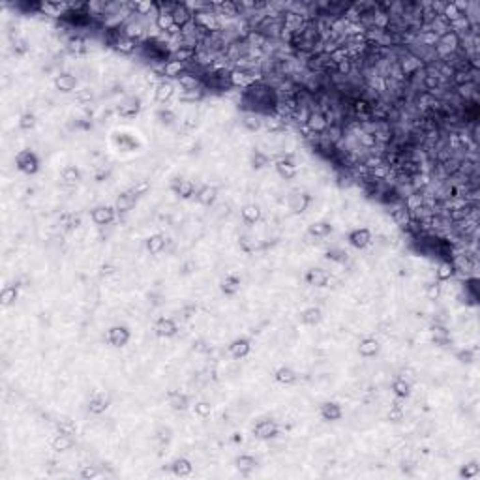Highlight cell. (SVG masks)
I'll return each mask as SVG.
<instances>
[{
  "instance_id": "f1b7e54d",
  "label": "cell",
  "mask_w": 480,
  "mask_h": 480,
  "mask_svg": "<svg viewBox=\"0 0 480 480\" xmlns=\"http://www.w3.org/2000/svg\"><path fill=\"white\" fill-rule=\"evenodd\" d=\"M175 192H177V195H180L182 199H188V197H192L193 195V192H195V186H193V182L192 180H178L175 186Z\"/></svg>"
},
{
  "instance_id": "6da1fadb",
  "label": "cell",
  "mask_w": 480,
  "mask_h": 480,
  "mask_svg": "<svg viewBox=\"0 0 480 480\" xmlns=\"http://www.w3.org/2000/svg\"><path fill=\"white\" fill-rule=\"evenodd\" d=\"M17 169L23 173H26V175H34V173L38 171V167H40V161L36 158V154L30 152V150H23L17 154Z\"/></svg>"
},
{
  "instance_id": "5bb4252c",
  "label": "cell",
  "mask_w": 480,
  "mask_h": 480,
  "mask_svg": "<svg viewBox=\"0 0 480 480\" xmlns=\"http://www.w3.org/2000/svg\"><path fill=\"white\" fill-rule=\"evenodd\" d=\"M278 173L285 178V180H291V178H295L297 177V163L293 161V158H285V160L278 161Z\"/></svg>"
},
{
  "instance_id": "8992f818",
  "label": "cell",
  "mask_w": 480,
  "mask_h": 480,
  "mask_svg": "<svg viewBox=\"0 0 480 480\" xmlns=\"http://www.w3.org/2000/svg\"><path fill=\"white\" fill-rule=\"evenodd\" d=\"M107 340L115 347H122L129 342V330L126 327H113L107 332Z\"/></svg>"
},
{
  "instance_id": "f6af8a7d",
  "label": "cell",
  "mask_w": 480,
  "mask_h": 480,
  "mask_svg": "<svg viewBox=\"0 0 480 480\" xmlns=\"http://www.w3.org/2000/svg\"><path fill=\"white\" fill-rule=\"evenodd\" d=\"M79 169L75 167V165H68V167H64L62 169V180L66 182V184H75V182L79 180Z\"/></svg>"
},
{
  "instance_id": "2e32d148",
  "label": "cell",
  "mask_w": 480,
  "mask_h": 480,
  "mask_svg": "<svg viewBox=\"0 0 480 480\" xmlns=\"http://www.w3.org/2000/svg\"><path fill=\"white\" fill-rule=\"evenodd\" d=\"M177 323L173 319H169V317H161L158 323H156V332L160 334V336H165V338H171V336H175L177 334Z\"/></svg>"
},
{
  "instance_id": "db71d44e",
  "label": "cell",
  "mask_w": 480,
  "mask_h": 480,
  "mask_svg": "<svg viewBox=\"0 0 480 480\" xmlns=\"http://www.w3.org/2000/svg\"><path fill=\"white\" fill-rule=\"evenodd\" d=\"M75 100H77L79 103H86V101H90V100H92V90H90V88H81V90H77Z\"/></svg>"
},
{
  "instance_id": "e575fe53",
  "label": "cell",
  "mask_w": 480,
  "mask_h": 480,
  "mask_svg": "<svg viewBox=\"0 0 480 480\" xmlns=\"http://www.w3.org/2000/svg\"><path fill=\"white\" fill-rule=\"evenodd\" d=\"M392 390H394V394L398 398H407V396L411 394V384L407 383L404 377H400V379H396L394 383H392Z\"/></svg>"
},
{
  "instance_id": "681fc988",
  "label": "cell",
  "mask_w": 480,
  "mask_h": 480,
  "mask_svg": "<svg viewBox=\"0 0 480 480\" xmlns=\"http://www.w3.org/2000/svg\"><path fill=\"white\" fill-rule=\"evenodd\" d=\"M210 413H212V405H210L208 402H199V404H195V415L206 418V416H210Z\"/></svg>"
},
{
  "instance_id": "d590c367",
  "label": "cell",
  "mask_w": 480,
  "mask_h": 480,
  "mask_svg": "<svg viewBox=\"0 0 480 480\" xmlns=\"http://www.w3.org/2000/svg\"><path fill=\"white\" fill-rule=\"evenodd\" d=\"M242 218H244L248 224H255V222H259V218H261L259 206H255V204H246L244 208H242Z\"/></svg>"
},
{
  "instance_id": "9f6ffc18",
  "label": "cell",
  "mask_w": 480,
  "mask_h": 480,
  "mask_svg": "<svg viewBox=\"0 0 480 480\" xmlns=\"http://www.w3.org/2000/svg\"><path fill=\"white\" fill-rule=\"evenodd\" d=\"M404 418V409L400 407V404H396L392 409H390V413H388V420H392V422H400Z\"/></svg>"
},
{
  "instance_id": "ffe728a7",
  "label": "cell",
  "mask_w": 480,
  "mask_h": 480,
  "mask_svg": "<svg viewBox=\"0 0 480 480\" xmlns=\"http://www.w3.org/2000/svg\"><path fill=\"white\" fill-rule=\"evenodd\" d=\"M309 204V195L304 192H299V193H293L291 195V208H293V212H304L306 208H308Z\"/></svg>"
},
{
  "instance_id": "7a4b0ae2",
  "label": "cell",
  "mask_w": 480,
  "mask_h": 480,
  "mask_svg": "<svg viewBox=\"0 0 480 480\" xmlns=\"http://www.w3.org/2000/svg\"><path fill=\"white\" fill-rule=\"evenodd\" d=\"M173 21L175 25H178V26H186L188 23L193 21V11L190 10V6L188 4H180V2H175V6H173Z\"/></svg>"
},
{
  "instance_id": "836d02e7",
  "label": "cell",
  "mask_w": 480,
  "mask_h": 480,
  "mask_svg": "<svg viewBox=\"0 0 480 480\" xmlns=\"http://www.w3.org/2000/svg\"><path fill=\"white\" fill-rule=\"evenodd\" d=\"M263 126H265L267 131H270V133H279V131L285 129V122L279 120L278 117H267L265 120H263Z\"/></svg>"
},
{
  "instance_id": "cb8c5ba5",
  "label": "cell",
  "mask_w": 480,
  "mask_h": 480,
  "mask_svg": "<svg viewBox=\"0 0 480 480\" xmlns=\"http://www.w3.org/2000/svg\"><path fill=\"white\" fill-rule=\"evenodd\" d=\"M222 291H224L225 295H236L240 291V278L235 276V274L227 276L222 281Z\"/></svg>"
},
{
  "instance_id": "8fae6325",
  "label": "cell",
  "mask_w": 480,
  "mask_h": 480,
  "mask_svg": "<svg viewBox=\"0 0 480 480\" xmlns=\"http://www.w3.org/2000/svg\"><path fill=\"white\" fill-rule=\"evenodd\" d=\"M253 433L259 439H272L278 433V426L274 424V420H261L253 429Z\"/></svg>"
},
{
  "instance_id": "52a82bcc",
  "label": "cell",
  "mask_w": 480,
  "mask_h": 480,
  "mask_svg": "<svg viewBox=\"0 0 480 480\" xmlns=\"http://www.w3.org/2000/svg\"><path fill=\"white\" fill-rule=\"evenodd\" d=\"M370 242H372V233H370V229H366V227H362V229H354V231L349 233V244H351L353 248L362 250V248H366Z\"/></svg>"
},
{
  "instance_id": "4fadbf2b",
  "label": "cell",
  "mask_w": 480,
  "mask_h": 480,
  "mask_svg": "<svg viewBox=\"0 0 480 480\" xmlns=\"http://www.w3.org/2000/svg\"><path fill=\"white\" fill-rule=\"evenodd\" d=\"M392 220L396 222V225H400L404 229H409V224L413 220V214L409 212L404 204H400V206H394V210H392Z\"/></svg>"
},
{
  "instance_id": "9a60e30c",
  "label": "cell",
  "mask_w": 480,
  "mask_h": 480,
  "mask_svg": "<svg viewBox=\"0 0 480 480\" xmlns=\"http://www.w3.org/2000/svg\"><path fill=\"white\" fill-rule=\"evenodd\" d=\"M154 94H156V100H158V101L165 103V101L171 100V96L175 94V86H173L171 81H160V83L156 85Z\"/></svg>"
},
{
  "instance_id": "d4e9b609",
  "label": "cell",
  "mask_w": 480,
  "mask_h": 480,
  "mask_svg": "<svg viewBox=\"0 0 480 480\" xmlns=\"http://www.w3.org/2000/svg\"><path fill=\"white\" fill-rule=\"evenodd\" d=\"M356 137H358V143H360V147L364 149H375L377 147V141H375V135L374 131H368V129H358L356 131Z\"/></svg>"
},
{
  "instance_id": "484cf974",
  "label": "cell",
  "mask_w": 480,
  "mask_h": 480,
  "mask_svg": "<svg viewBox=\"0 0 480 480\" xmlns=\"http://www.w3.org/2000/svg\"><path fill=\"white\" fill-rule=\"evenodd\" d=\"M192 471H193V465L186 458L175 459V463H173V473H175L177 477H188V475H192Z\"/></svg>"
},
{
  "instance_id": "9c48e42d",
  "label": "cell",
  "mask_w": 480,
  "mask_h": 480,
  "mask_svg": "<svg viewBox=\"0 0 480 480\" xmlns=\"http://www.w3.org/2000/svg\"><path fill=\"white\" fill-rule=\"evenodd\" d=\"M92 220L98 225H109L115 220V208H111V206H96L92 210Z\"/></svg>"
},
{
  "instance_id": "30bf717a",
  "label": "cell",
  "mask_w": 480,
  "mask_h": 480,
  "mask_svg": "<svg viewBox=\"0 0 480 480\" xmlns=\"http://www.w3.org/2000/svg\"><path fill=\"white\" fill-rule=\"evenodd\" d=\"M107 407H109V396L103 394V392H96V394L90 398V402H88V411L94 413V415L105 413Z\"/></svg>"
},
{
  "instance_id": "5b68a950",
  "label": "cell",
  "mask_w": 480,
  "mask_h": 480,
  "mask_svg": "<svg viewBox=\"0 0 480 480\" xmlns=\"http://www.w3.org/2000/svg\"><path fill=\"white\" fill-rule=\"evenodd\" d=\"M400 70H402V74L405 75H415L420 72V68H422V58L420 56H416V54H405V56H402V62H400Z\"/></svg>"
},
{
  "instance_id": "ab89813d",
  "label": "cell",
  "mask_w": 480,
  "mask_h": 480,
  "mask_svg": "<svg viewBox=\"0 0 480 480\" xmlns=\"http://www.w3.org/2000/svg\"><path fill=\"white\" fill-rule=\"evenodd\" d=\"M456 268H454V263L452 261H443L441 265L437 267V278L439 279H450L454 276Z\"/></svg>"
},
{
  "instance_id": "4316f807",
  "label": "cell",
  "mask_w": 480,
  "mask_h": 480,
  "mask_svg": "<svg viewBox=\"0 0 480 480\" xmlns=\"http://www.w3.org/2000/svg\"><path fill=\"white\" fill-rule=\"evenodd\" d=\"M195 54H197V49H192V47H180V49H177L175 53H171V58L186 64V62H190V60L195 58Z\"/></svg>"
},
{
  "instance_id": "11a10c76",
  "label": "cell",
  "mask_w": 480,
  "mask_h": 480,
  "mask_svg": "<svg viewBox=\"0 0 480 480\" xmlns=\"http://www.w3.org/2000/svg\"><path fill=\"white\" fill-rule=\"evenodd\" d=\"M477 475H479V465L477 463H469V465H465L461 469V477H465V479H475Z\"/></svg>"
},
{
  "instance_id": "c3c4849f",
  "label": "cell",
  "mask_w": 480,
  "mask_h": 480,
  "mask_svg": "<svg viewBox=\"0 0 480 480\" xmlns=\"http://www.w3.org/2000/svg\"><path fill=\"white\" fill-rule=\"evenodd\" d=\"M68 49H70L72 53H81V51H85V40H83V38H79V36L70 38V42H68Z\"/></svg>"
},
{
  "instance_id": "6125c7cd",
  "label": "cell",
  "mask_w": 480,
  "mask_h": 480,
  "mask_svg": "<svg viewBox=\"0 0 480 480\" xmlns=\"http://www.w3.org/2000/svg\"><path fill=\"white\" fill-rule=\"evenodd\" d=\"M13 51H15L17 54L26 53V51H28V45H26L25 40H15V43H13Z\"/></svg>"
},
{
  "instance_id": "680465c9",
  "label": "cell",
  "mask_w": 480,
  "mask_h": 480,
  "mask_svg": "<svg viewBox=\"0 0 480 480\" xmlns=\"http://www.w3.org/2000/svg\"><path fill=\"white\" fill-rule=\"evenodd\" d=\"M426 295L429 300H437L439 295H441V285H439V283H429V285H428Z\"/></svg>"
},
{
  "instance_id": "3957f363",
  "label": "cell",
  "mask_w": 480,
  "mask_h": 480,
  "mask_svg": "<svg viewBox=\"0 0 480 480\" xmlns=\"http://www.w3.org/2000/svg\"><path fill=\"white\" fill-rule=\"evenodd\" d=\"M306 126H308L309 131H313V133H325L327 128H328V120L325 117V113L323 111H311L308 117V122H306Z\"/></svg>"
},
{
  "instance_id": "f5cc1de1",
  "label": "cell",
  "mask_w": 480,
  "mask_h": 480,
  "mask_svg": "<svg viewBox=\"0 0 480 480\" xmlns=\"http://www.w3.org/2000/svg\"><path fill=\"white\" fill-rule=\"evenodd\" d=\"M433 342L439 343V345H443V343H447V342H448V332L445 330V328H441V327H437V328H433Z\"/></svg>"
},
{
  "instance_id": "7dc6e473",
  "label": "cell",
  "mask_w": 480,
  "mask_h": 480,
  "mask_svg": "<svg viewBox=\"0 0 480 480\" xmlns=\"http://www.w3.org/2000/svg\"><path fill=\"white\" fill-rule=\"evenodd\" d=\"M437 42H439V36L435 32H431V30H428V28L420 34V43L426 45V47H435Z\"/></svg>"
},
{
  "instance_id": "6f0895ef",
  "label": "cell",
  "mask_w": 480,
  "mask_h": 480,
  "mask_svg": "<svg viewBox=\"0 0 480 480\" xmlns=\"http://www.w3.org/2000/svg\"><path fill=\"white\" fill-rule=\"evenodd\" d=\"M147 190H150V182L149 180H141V182H137L133 188H131V193L137 197V195H143Z\"/></svg>"
},
{
  "instance_id": "ba28073f",
  "label": "cell",
  "mask_w": 480,
  "mask_h": 480,
  "mask_svg": "<svg viewBox=\"0 0 480 480\" xmlns=\"http://www.w3.org/2000/svg\"><path fill=\"white\" fill-rule=\"evenodd\" d=\"M306 281H308L309 285H315V287H325L330 281V276L323 268H311V270H308V274H306Z\"/></svg>"
},
{
  "instance_id": "f35d334b",
  "label": "cell",
  "mask_w": 480,
  "mask_h": 480,
  "mask_svg": "<svg viewBox=\"0 0 480 480\" xmlns=\"http://www.w3.org/2000/svg\"><path fill=\"white\" fill-rule=\"evenodd\" d=\"M147 248H149L150 253H160L161 250L165 248V238L161 235H152L147 240Z\"/></svg>"
},
{
  "instance_id": "ee69618b",
  "label": "cell",
  "mask_w": 480,
  "mask_h": 480,
  "mask_svg": "<svg viewBox=\"0 0 480 480\" xmlns=\"http://www.w3.org/2000/svg\"><path fill=\"white\" fill-rule=\"evenodd\" d=\"M15 299H17V287L8 285V287L2 289V293H0V302H2L4 306H10L11 302H15Z\"/></svg>"
},
{
  "instance_id": "4dcf8cb0",
  "label": "cell",
  "mask_w": 480,
  "mask_h": 480,
  "mask_svg": "<svg viewBox=\"0 0 480 480\" xmlns=\"http://www.w3.org/2000/svg\"><path fill=\"white\" fill-rule=\"evenodd\" d=\"M308 231L311 236H319V238H323V236H327L332 233V225L327 224V222H315V224L309 225Z\"/></svg>"
},
{
  "instance_id": "603a6c76",
  "label": "cell",
  "mask_w": 480,
  "mask_h": 480,
  "mask_svg": "<svg viewBox=\"0 0 480 480\" xmlns=\"http://www.w3.org/2000/svg\"><path fill=\"white\" fill-rule=\"evenodd\" d=\"M358 353H360L362 356H366V358L375 356V354L379 353V343L375 342L374 338H366V340H362L360 345H358Z\"/></svg>"
},
{
  "instance_id": "91938a15",
  "label": "cell",
  "mask_w": 480,
  "mask_h": 480,
  "mask_svg": "<svg viewBox=\"0 0 480 480\" xmlns=\"http://www.w3.org/2000/svg\"><path fill=\"white\" fill-rule=\"evenodd\" d=\"M267 163H268L267 154H263V152L255 150V154H253V165H255V167H263V165H267Z\"/></svg>"
},
{
  "instance_id": "d6a6232c",
  "label": "cell",
  "mask_w": 480,
  "mask_h": 480,
  "mask_svg": "<svg viewBox=\"0 0 480 480\" xmlns=\"http://www.w3.org/2000/svg\"><path fill=\"white\" fill-rule=\"evenodd\" d=\"M72 447H74V439H72V435H68V433H60L53 441V448L58 450V452H66V450H70Z\"/></svg>"
},
{
  "instance_id": "7bdbcfd3",
  "label": "cell",
  "mask_w": 480,
  "mask_h": 480,
  "mask_svg": "<svg viewBox=\"0 0 480 480\" xmlns=\"http://www.w3.org/2000/svg\"><path fill=\"white\" fill-rule=\"evenodd\" d=\"M169 404H171L173 409H177V411H182V409H186L188 405V398L180 392H171L169 394Z\"/></svg>"
},
{
  "instance_id": "83f0119b",
  "label": "cell",
  "mask_w": 480,
  "mask_h": 480,
  "mask_svg": "<svg viewBox=\"0 0 480 480\" xmlns=\"http://www.w3.org/2000/svg\"><path fill=\"white\" fill-rule=\"evenodd\" d=\"M154 25L158 26V30H161V32H167L173 25H175V21H173V15L169 13V11H160V13L156 15V21H154Z\"/></svg>"
},
{
  "instance_id": "7402d4cb",
  "label": "cell",
  "mask_w": 480,
  "mask_h": 480,
  "mask_svg": "<svg viewBox=\"0 0 480 480\" xmlns=\"http://www.w3.org/2000/svg\"><path fill=\"white\" fill-rule=\"evenodd\" d=\"M342 407L338 405V404H325V405L321 407V416L325 418V420H340L342 418Z\"/></svg>"
},
{
  "instance_id": "8d00e7d4",
  "label": "cell",
  "mask_w": 480,
  "mask_h": 480,
  "mask_svg": "<svg viewBox=\"0 0 480 480\" xmlns=\"http://www.w3.org/2000/svg\"><path fill=\"white\" fill-rule=\"evenodd\" d=\"M276 381L283 384H291L297 381V374L291 368H279L276 372Z\"/></svg>"
},
{
  "instance_id": "bcb514c9",
  "label": "cell",
  "mask_w": 480,
  "mask_h": 480,
  "mask_svg": "<svg viewBox=\"0 0 480 480\" xmlns=\"http://www.w3.org/2000/svg\"><path fill=\"white\" fill-rule=\"evenodd\" d=\"M321 319V309L319 308H308L302 313V321L306 325H315Z\"/></svg>"
},
{
  "instance_id": "e7e4bbea",
  "label": "cell",
  "mask_w": 480,
  "mask_h": 480,
  "mask_svg": "<svg viewBox=\"0 0 480 480\" xmlns=\"http://www.w3.org/2000/svg\"><path fill=\"white\" fill-rule=\"evenodd\" d=\"M115 270H117V268H115V267H111V265H107V267H103V274H115Z\"/></svg>"
},
{
  "instance_id": "94428289",
  "label": "cell",
  "mask_w": 480,
  "mask_h": 480,
  "mask_svg": "<svg viewBox=\"0 0 480 480\" xmlns=\"http://www.w3.org/2000/svg\"><path fill=\"white\" fill-rule=\"evenodd\" d=\"M98 475H100V471H98L94 465H86L85 469L81 471V477H83V479H96Z\"/></svg>"
},
{
  "instance_id": "f546056e",
  "label": "cell",
  "mask_w": 480,
  "mask_h": 480,
  "mask_svg": "<svg viewBox=\"0 0 480 480\" xmlns=\"http://www.w3.org/2000/svg\"><path fill=\"white\" fill-rule=\"evenodd\" d=\"M135 195L131 192H126V193H122L120 197L117 199V208L120 210V212H128V210H131V206L135 204Z\"/></svg>"
},
{
  "instance_id": "b9f144b4",
  "label": "cell",
  "mask_w": 480,
  "mask_h": 480,
  "mask_svg": "<svg viewBox=\"0 0 480 480\" xmlns=\"http://www.w3.org/2000/svg\"><path fill=\"white\" fill-rule=\"evenodd\" d=\"M257 461L253 456H240V458L236 459V467L240 473H250L252 469H255Z\"/></svg>"
},
{
  "instance_id": "e0dca14e",
  "label": "cell",
  "mask_w": 480,
  "mask_h": 480,
  "mask_svg": "<svg viewBox=\"0 0 480 480\" xmlns=\"http://www.w3.org/2000/svg\"><path fill=\"white\" fill-rule=\"evenodd\" d=\"M186 70V64L184 62H178V60H173L169 58L165 64L161 66V75H167V77H180Z\"/></svg>"
},
{
  "instance_id": "f907efd6",
  "label": "cell",
  "mask_w": 480,
  "mask_h": 480,
  "mask_svg": "<svg viewBox=\"0 0 480 480\" xmlns=\"http://www.w3.org/2000/svg\"><path fill=\"white\" fill-rule=\"evenodd\" d=\"M34 124H36V117H34L32 113H25V115L21 117V120H19V126H21L23 129L34 128Z\"/></svg>"
},
{
  "instance_id": "7c38bea8",
  "label": "cell",
  "mask_w": 480,
  "mask_h": 480,
  "mask_svg": "<svg viewBox=\"0 0 480 480\" xmlns=\"http://www.w3.org/2000/svg\"><path fill=\"white\" fill-rule=\"evenodd\" d=\"M54 85L60 92H72L77 86V77L72 74H58L54 79Z\"/></svg>"
},
{
  "instance_id": "be15d7a7",
  "label": "cell",
  "mask_w": 480,
  "mask_h": 480,
  "mask_svg": "<svg viewBox=\"0 0 480 480\" xmlns=\"http://www.w3.org/2000/svg\"><path fill=\"white\" fill-rule=\"evenodd\" d=\"M160 117L163 118V122H167V124H169V122L173 120V113H171V111H160Z\"/></svg>"
},
{
  "instance_id": "60d3db41",
  "label": "cell",
  "mask_w": 480,
  "mask_h": 480,
  "mask_svg": "<svg viewBox=\"0 0 480 480\" xmlns=\"http://www.w3.org/2000/svg\"><path fill=\"white\" fill-rule=\"evenodd\" d=\"M214 199H216V190L210 188V186H204V188H201L199 193H197V201L203 204H212Z\"/></svg>"
},
{
  "instance_id": "44dd1931",
  "label": "cell",
  "mask_w": 480,
  "mask_h": 480,
  "mask_svg": "<svg viewBox=\"0 0 480 480\" xmlns=\"http://www.w3.org/2000/svg\"><path fill=\"white\" fill-rule=\"evenodd\" d=\"M250 349H252V345H250V342L244 340V338L235 340V342L229 345V351H231V354H233L235 358H244L246 354L250 353Z\"/></svg>"
},
{
  "instance_id": "d6986e66",
  "label": "cell",
  "mask_w": 480,
  "mask_h": 480,
  "mask_svg": "<svg viewBox=\"0 0 480 480\" xmlns=\"http://www.w3.org/2000/svg\"><path fill=\"white\" fill-rule=\"evenodd\" d=\"M118 113L126 118L135 117V115L139 113V100H135V98H128L126 101H122V103L118 105Z\"/></svg>"
},
{
  "instance_id": "74e56055",
  "label": "cell",
  "mask_w": 480,
  "mask_h": 480,
  "mask_svg": "<svg viewBox=\"0 0 480 480\" xmlns=\"http://www.w3.org/2000/svg\"><path fill=\"white\" fill-rule=\"evenodd\" d=\"M242 124H244V128L248 129V131H257V129L263 126V120H261L259 115H255V113H248V115L244 117V120H242Z\"/></svg>"
},
{
  "instance_id": "ac0fdd59",
  "label": "cell",
  "mask_w": 480,
  "mask_h": 480,
  "mask_svg": "<svg viewBox=\"0 0 480 480\" xmlns=\"http://www.w3.org/2000/svg\"><path fill=\"white\" fill-rule=\"evenodd\" d=\"M178 85L184 92H190V90H199V85H201V81H199V77H195L193 74L190 72H184V74L178 77Z\"/></svg>"
},
{
  "instance_id": "277c9868",
  "label": "cell",
  "mask_w": 480,
  "mask_h": 480,
  "mask_svg": "<svg viewBox=\"0 0 480 480\" xmlns=\"http://www.w3.org/2000/svg\"><path fill=\"white\" fill-rule=\"evenodd\" d=\"M111 43L115 45V49H117V51H120V53H124V54L133 53V51L137 49V42H135V40H131V38H128L124 32H122V34H120V32L113 34V40H111Z\"/></svg>"
},
{
  "instance_id": "1f68e13d",
  "label": "cell",
  "mask_w": 480,
  "mask_h": 480,
  "mask_svg": "<svg viewBox=\"0 0 480 480\" xmlns=\"http://www.w3.org/2000/svg\"><path fill=\"white\" fill-rule=\"evenodd\" d=\"M145 26H143V23H139V21H129L126 26H124V34L128 36V38H131V40H137V38H141L143 34H145Z\"/></svg>"
},
{
  "instance_id": "816d5d0a",
  "label": "cell",
  "mask_w": 480,
  "mask_h": 480,
  "mask_svg": "<svg viewBox=\"0 0 480 480\" xmlns=\"http://www.w3.org/2000/svg\"><path fill=\"white\" fill-rule=\"evenodd\" d=\"M58 429H60V433H68V435H74V433H75V424L72 422V420L64 418V420H60V422H58Z\"/></svg>"
}]
</instances>
